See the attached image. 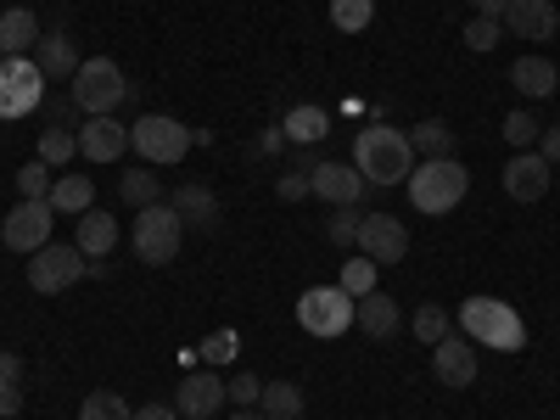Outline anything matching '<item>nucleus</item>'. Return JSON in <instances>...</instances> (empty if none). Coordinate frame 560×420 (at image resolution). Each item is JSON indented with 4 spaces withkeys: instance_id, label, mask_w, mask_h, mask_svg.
Masks as SVG:
<instances>
[{
    "instance_id": "42",
    "label": "nucleus",
    "mask_w": 560,
    "mask_h": 420,
    "mask_svg": "<svg viewBox=\"0 0 560 420\" xmlns=\"http://www.w3.org/2000/svg\"><path fill=\"white\" fill-rule=\"evenodd\" d=\"M538 158H544V163H549V168H555V163H560V124H549V129H544V135H538Z\"/></svg>"
},
{
    "instance_id": "6",
    "label": "nucleus",
    "mask_w": 560,
    "mask_h": 420,
    "mask_svg": "<svg viewBox=\"0 0 560 420\" xmlns=\"http://www.w3.org/2000/svg\"><path fill=\"white\" fill-rule=\"evenodd\" d=\"M129 147L140 152V163L168 168V163H185V152H191V129H185L179 118H168V113H147V118H135Z\"/></svg>"
},
{
    "instance_id": "29",
    "label": "nucleus",
    "mask_w": 560,
    "mask_h": 420,
    "mask_svg": "<svg viewBox=\"0 0 560 420\" xmlns=\"http://www.w3.org/2000/svg\"><path fill=\"white\" fill-rule=\"evenodd\" d=\"M73 152H79V135H73V129H57V124L39 129V163H45V168L73 163Z\"/></svg>"
},
{
    "instance_id": "40",
    "label": "nucleus",
    "mask_w": 560,
    "mask_h": 420,
    "mask_svg": "<svg viewBox=\"0 0 560 420\" xmlns=\"http://www.w3.org/2000/svg\"><path fill=\"white\" fill-rule=\"evenodd\" d=\"M275 191H280V202H303V197H314V191H308V174H303V168L280 174V179H275Z\"/></svg>"
},
{
    "instance_id": "24",
    "label": "nucleus",
    "mask_w": 560,
    "mask_h": 420,
    "mask_svg": "<svg viewBox=\"0 0 560 420\" xmlns=\"http://www.w3.org/2000/svg\"><path fill=\"white\" fill-rule=\"evenodd\" d=\"M45 202H51L57 213H90V208H96V185H90V174H62L57 185H51V197H45Z\"/></svg>"
},
{
    "instance_id": "21",
    "label": "nucleus",
    "mask_w": 560,
    "mask_h": 420,
    "mask_svg": "<svg viewBox=\"0 0 560 420\" xmlns=\"http://www.w3.org/2000/svg\"><path fill=\"white\" fill-rule=\"evenodd\" d=\"M79 51H73V39L68 34H39V45H34V68L45 73V79H73L79 73Z\"/></svg>"
},
{
    "instance_id": "35",
    "label": "nucleus",
    "mask_w": 560,
    "mask_h": 420,
    "mask_svg": "<svg viewBox=\"0 0 560 420\" xmlns=\"http://www.w3.org/2000/svg\"><path fill=\"white\" fill-rule=\"evenodd\" d=\"M459 39H465V51L482 57V51H493V45L504 39V23H499V18H471V23L459 28Z\"/></svg>"
},
{
    "instance_id": "41",
    "label": "nucleus",
    "mask_w": 560,
    "mask_h": 420,
    "mask_svg": "<svg viewBox=\"0 0 560 420\" xmlns=\"http://www.w3.org/2000/svg\"><path fill=\"white\" fill-rule=\"evenodd\" d=\"M23 409V382H0V420H12Z\"/></svg>"
},
{
    "instance_id": "37",
    "label": "nucleus",
    "mask_w": 560,
    "mask_h": 420,
    "mask_svg": "<svg viewBox=\"0 0 560 420\" xmlns=\"http://www.w3.org/2000/svg\"><path fill=\"white\" fill-rule=\"evenodd\" d=\"M236 353H242V337L230 331V325H224V331H208V337H202V359H208V364H230Z\"/></svg>"
},
{
    "instance_id": "17",
    "label": "nucleus",
    "mask_w": 560,
    "mask_h": 420,
    "mask_svg": "<svg viewBox=\"0 0 560 420\" xmlns=\"http://www.w3.org/2000/svg\"><path fill=\"white\" fill-rule=\"evenodd\" d=\"M124 152H129V129H124V124H113V118L79 124V158H90V163H118Z\"/></svg>"
},
{
    "instance_id": "44",
    "label": "nucleus",
    "mask_w": 560,
    "mask_h": 420,
    "mask_svg": "<svg viewBox=\"0 0 560 420\" xmlns=\"http://www.w3.org/2000/svg\"><path fill=\"white\" fill-rule=\"evenodd\" d=\"M465 7H471L477 18H499V23H504V7H510V0H465Z\"/></svg>"
},
{
    "instance_id": "34",
    "label": "nucleus",
    "mask_w": 560,
    "mask_h": 420,
    "mask_svg": "<svg viewBox=\"0 0 560 420\" xmlns=\"http://www.w3.org/2000/svg\"><path fill=\"white\" fill-rule=\"evenodd\" d=\"M79 420H135V409L124 404V393H90L79 404Z\"/></svg>"
},
{
    "instance_id": "12",
    "label": "nucleus",
    "mask_w": 560,
    "mask_h": 420,
    "mask_svg": "<svg viewBox=\"0 0 560 420\" xmlns=\"http://www.w3.org/2000/svg\"><path fill=\"white\" fill-rule=\"evenodd\" d=\"M224 404H230V393H224V382L213 376V370H185L179 398H174L179 420H213Z\"/></svg>"
},
{
    "instance_id": "11",
    "label": "nucleus",
    "mask_w": 560,
    "mask_h": 420,
    "mask_svg": "<svg viewBox=\"0 0 560 420\" xmlns=\"http://www.w3.org/2000/svg\"><path fill=\"white\" fill-rule=\"evenodd\" d=\"M353 247H359L364 258H376V264H398V258H409V230H404V219H393V213H364Z\"/></svg>"
},
{
    "instance_id": "33",
    "label": "nucleus",
    "mask_w": 560,
    "mask_h": 420,
    "mask_svg": "<svg viewBox=\"0 0 560 420\" xmlns=\"http://www.w3.org/2000/svg\"><path fill=\"white\" fill-rule=\"evenodd\" d=\"M538 135H544V124L522 107V113H504V140H510V147H516V152H538Z\"/></svg>"
},
{
    "instance_id": "3",
    "label": "nucleus",
    "mask_w": 560,
    "mask_h": 420,
    "mask_svg": "<svg viewBox=\"0 0 560 420\" xmlns=\"http://www.w3.org/2000/svg\"><path fill=\"white\" fill-rule=\"evenodd\" d=\"M409 202H415V213H432V219H443V213H454L459 208V197L471 191V174H465V163L459 158H427L409 179Z\"/></svg>"
},
{
    "instance_id": "4",
    "label": "nucleus",
    "mask_w": 560,
    "mask_h": 420,
    "mask_svg": "<svg viewBox=\"0 0 560 420\" xmlns=\"http://www.w3.org/2000/svg\"><path fill=\"white\" fill-rule=\"evenodd\" d=\"M129 102V79L113 57H84L79 73H73V107L90 113V118H113L118 107Z\"/></svg>"
},
{
    "instance_id": "31",
    "label": "nucleus",
    "mask_w": 560,
    "mask_h": 420,
    "mask_svg": "<svg viewBox=\"0 0 560 420\" xmlns=\"http://www.w3.org/2000/svg\"><path fill=\"white\" fill-rule=\"evenodd\" d=\"M376 275H382V264L359 253V258H342V280H337V287L348 298H364V292H376Z\"/></svg>"
},
{
    "instance_id": "43",
    "label": "nucleus",
    "mask_w": 560,
    "mask_h": 420,
    "mask_svg": "<svg viewBox=\"0 0 560 420\" xmlns=\"http://www.w3.org/2000/svg\"><path fill=\"white\" fill-rule=\"evenodd\" d=\"M0 382H23V359L0 348Z\"/></svg>"
},
{
    "instance_id": "16",
    "label": "nucleus",
    "mask_w": 560,
    "mask_h": 420,
    "mask_svg": "<svg viewBox=\"0 0 560 420\" xmlns=\"http://www.w3.org/2000/svg\"><path fill=\"white\" fill-rule=\"evenodd\" d=\"M353 325L364 337H376V342H387V337H398L404 331V308L376 287V292H364V298H353Z\"/></svg>"
},
{
    "instance_id": "19",
    "label": "nucleus",
    "mask_w": 560,
    "mask_h": 420,
    "mask_svg": "<svg viewBox=\"0 0 560 420\" xmlns=\"http://www.w3.org/2000/svg\"><path fill=\"white\" fill-rule=\"evenodd\" d=\"M73 247H79L90 264H102V258L118 247V219H113V213H102V208L79 213V236H73Z\"/></svg>"
},
{
    "instance_id": "9",
    "label": "nucleus",
    "mask_w": 560,
    "mask_h": 420,
    "mask_svg": "<svg viewBox=\"0 0 560 420\" xmlns=\"http://www.w3.org/2000/svg\"><path fill=\"white\" fill-rule=\"evenodd\" d=\"M298 325L308 337H342L353 325V298L342 287H308L298 298Z\"/></svg>"
},
{
    "instance_id": "46",
    "label": "nucleus",
    "mask_w": 560,
    "mask_h": 420,
    "mask_svg": "<svg viewBox=\"0 0 560 420\" xmlns=\"http://www.w3.org/2000/svg\"><path fill=\"white\" fill-rule=\"evenodd\" d=\"M230 420H264L258 409H236V415H230Z\"/></svg>"
},
{
    "instance_id": "1",
    "label": "nucleus",
    "mask_w": 560,
    "mask_h": 420,
    "mask_svg": "<svg viewBox=\"0 0 560 420\" xmlns=\"http://www.w3.org/2000/svg\"><path fill=\"white\" fill-rule=\"evenodd\" d=\"M353 168H359L370 185H404V179L415 174V147H409V135L393 129V124L359 129V140H353Z\"/></svg>"
},
{
    "instance_id": "30",
    "label": "nucleus",
    "mask_w": 560,
    "mask_h": 420,
    "mask_svg": "<svg viewBox=\"0 0 560 420\" xmlns=\"http://www.w3.org/2000/svg\"><path fill=\"white\" fill-rule=\"evenodd\" d=\"M448 331H454V319H448V308H443V303H420V308H415V342L438 348Z\"/></svg>"
},
{
    "instance_id": "14",
    "label": "nucleus",
    "mask_w": 560,
    "mask_h": 420,
    "mask_svg": "<svg viewBox=\"0 0 560 420\" xmlns=\"http://www.w3.org/2000/svg\"><path fill=\"white\" fill-rule=\"evenodd\" d=\"M549 179H555V168L538 152H516V158L504 163V197L510 202H544L549 197Z\"/></svg>"
},
{
    "instance_id": "13",
    "label": "nucleus",
    "mask_w": 560,
    "mask_h": 420,
    "mask_svg": "<svg viewBox=\"0 0 560 420\" xmlns=\"http://www.w3.org/2000/svg\"><path fill=\"white\" fill-rule=\"evenodd\" d=\"M308 191L319 202H337V208H359L364 197V174L353 163H314L308 168Z\"/></svg>"
},
{
    "instance_id": "10",
    "label": "nucleus",
    "mask_w": 560,
    "mask_h": 420,
    "mask_svg": "<svg viewBox=\"0 0 560 420\" xmlns=\"http://www.w3.org/2000/svg\"><path fill=\"white\" fill-rule=\"evenodd\" d=\"M45 96V73L34 57H0V118H23Z\"/></svg>"
},
{
    "instance_id": "7",
    "label": "nucleus",
    "mask_w": 560,
    "mask_h": 420,
    "mask_svg": "<svg viewBox=\"0 0 560 420\" xmlns=\"http://www.w3.org/2000/svg\"><path fill=\"white\" fill-rule=\"evenodd\" d=\"M84 275H90V258H84L73 242H45V247L28 258V287L45 292V298H57V292L79 287Z\"/></svg>"
},
{
    "instance_id": "27",
    "label": "nucleus",
    "mask_w": 560,
    "mask_h": 420,
    "mask_svg": "<svg viewBox=\"0 0 560 420\" xmlns=\"http://www.w3.org/2000/svg\"><path fill=\"white\" fill-rule=\"evenodd\" d=\"M118 197L140 213V208H152V202H163V185H158V174L140 163V168H124V179H118Z\"/></svg>"
},
{
    "instance_id": "36",
    "label": "nucleus",
    "mask_w": 560,
    "mask_h": 420,
    "mask_svg": "<svg viewBox=\"0 0 560 420\" xmlns=\"http://www.w3.org/2000/svg\"><path fill=\"white\" fill-rule=\"evenodd\" d=\"M359 208H342V213H331V219H325V242H331V247H353L359 242Z\"/></svg>"
},
{
    "instance_id": "20",
    "label": "nucleus",
    "mask_w": 560,
    "mask_h": 420,
    "mask_svg": "<svg viewBox=\"0 0 560 420\" xmlns=\"http://www.w3.org/2000/svg\"><path fill=\"white\" fill-rule=\"evenodd\" d=\"M39 18L28 7H12V12H0V57H28L34 45H39Z\"/></svg>"
},
{
    "instance_id": "5",
    "label": "nucleus",
    "mask_w": 560,
    "mask_h": 420,
    "mask_svg": "<svg viewBox=\"0 0 560 420\" xmlns=\"http://www.w3.org/2000/svg\"><path fill=\"white\" fill-rule=\"evenodd\" d=\"M129 242L140 253V264H174L179 258V242H185V219L174 213V202H152V208H140L135 213V230H129Z\"/></svg>"
},
{
    "instance_id": "2",
    "label": "nucleus",
    "mask_w": 560,
    "mask_h": 420,
    "mask_svg": "<svg viewBox=\"0 0 560 420\" xmlns=\"http://www.w3.org/2000/svg\"><path fill=\"white\" fill-rule=\"evenodd\" d=\"M459 337H471L477 348L522 353L527 348V319L510 308L504 298H465L459 303Z\"/></svg>"
},
{
    "instance_id": "32",
    "label": "nucleus",
    "mask_w": 560,
    "mask_h": 420,
    "mask_svg": "<svg viewBox=\"0 0 560 420\" xmlns=\"http://www.w3.org/2000/svg\"><path fill=\"white\" fill-rule=\"evenodd\" d=\"M331 23L337 34H364L376 23V0H331Z\"/></svg>"
},
{
    "instance_id": "8",
    "label": "nucleus",
    "mask_w": 560,
    "mask_h": 420,
    "mask_svg": "<svg viewBox=\"0 0 560 420\" xmlns=\"http://www.w3.org/2000/svg\"><path fill=\"white\" fill-rule=\"evenodd\" d=\"M51 230H57V208L45 202V197H23L7 219H0V242H7L12 253H39L45 242H51Z\"/></svg>"
},
{
    "instance_id": "15",
    "label": "nucleus",
    "mask_w": 560,
    "mask_h": 420,
    "mask_svg": "<svg viewBox=\"0 0 560 420\" xmlns=\"http://www.w3.org/2000/svg\"><path fill=\"white\" fill-rule=\"evenodd\" d=\"M432 370H438L443 387H471V382H477V342L459 337V331H448V337L432 348Z\"/></svg>"
},
{
    "instance_id": "26",
    "label": "nucleus",
    "mask_w": 560,
    "mask_h": 420,
    "mask_svg": "<svg viewBox=\"0 0 560 420\" xmlns=\"http://www.w3.org/2000/svg\"><path fill=\"white\" fill-rule=\"evenodd\" d=\"M174 213L185 224H219V197L208 191V185H179V191H174Z\"/></svg>"
},
{
    "instance_id": "39",
    "label": "nucleus",
    "mask_w": 560,
    "mask_h": 420,
    "mask_svg": "<svg viewBox=\"0 0 560 420\" xmlns=\"http://www.w3.org/2000/svg\"><path fill=\"white\" fill-rule=\"evenodd\" d=\"M224 393H230V404H236V409H253L264 398V382L253 376V370H236V382H224Z\"/></svg>"
},
{
    "instance_id": "28",
    "label": "nucleus",
    "mask_w": 560,
    "mask_h": 420,
    "mask_svg": "<svg viewBox=\"0 0 560 420\" xmlns=\"http://www.w3.org/2000/svg\"><path fill=\"white\" fill-rule=\"evenodd\" d=\"M409 147H415L420 158H454V129H448L443 118H420L415 135H409Z\"/></svg>"
},
{
    "instance_id": "23",
    "label": "nucleus",
    "mask_w": 560,
    "mask_h": 420,
    "mask_svg": "<svg viewBox=\"0 0 560 420\" xmlns=\"http://www.w3.org/2000/svg\"><path fill=\"white\" fill-rule=\"evenodd\" d=\"M280 135H287L292 140V147H319V140L325 135H331V113H325V107H292L287 118H280Z\"/></svg>"
},
{
    "instance_id": "22",
    "label": "nucleus",
    "mask_w": 560,
    "mask_h": 420,
    "mask_svg": "<svg viewBox=\"0 0 560 420\" xmlns=\"http://www.w3.org/2000/svg\"><path fill=\"white\" fill-rule=\"evenodd\" d=\"M510 84H516L522 96L544 102V96H555V90H560V73H555L549 57H516V62H510Z\"/></svg>"
},
{
    "instance_id": "38",
    "label": "nucleus",
    "mask_w": 560,
    "mask_h": 420,
    "mask_svg": "<svg viewBox=\"0 0 560 420\" xmlns=\"http://www.w3.org/2000/svg\"><path fill=\"white\" fill-rule=\"evenodd\" d=\"M51 185H57V179H51V168H45L39 158L18 168V191H23V197H51Z\"/></svg>"
},
{
    "instance_id": "25",
    "label": "nucleus",
    "mask_w": 560,
    "mask_h": 420,
    "mask_svg": "<svg viewBox=\"0 0 560 420\" xmlns=\"http://www.w3.org/2000/svg\"><path fill=\"white\" fill-rule=\"evenodd\" d=\"M258 415L264 420H303V387L298 382H264Z\"/></svg>"
},
{
    "instance_id": "45",
    "label": "nucleus",
    "mask_w": 560,
    "mask_h": 420,
    "mask_svg": "<svg viewBox=\"0 0 560 420\" xmlns=\"http://www.w3.org/2000/svg\"><path fill=\"white\" fill-rule=\"evenodd\" d=\"M135 420H179V409H168V404H147V409H135Z\"/></svg>"
},
{
    "instance_id": "18",
    "label": "nucleus",
    "mask_w": 560,
    "mask_h": 420,
    "mask_svg": "<svg viewBox=\"0 0 560 420\" xmlns=\"http://www.w3.org/2000/svg\"><path fill=\"white\" fill-rule=\"evenodd\" d=\"M504 28L522 39H549V34H560V12H555V0H510Z\"/></svg>"
}]
</instances>
